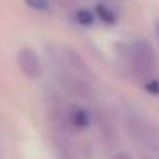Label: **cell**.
<instances>
[{"mask_svg":"<svg viewBox=\"0 0 159 159\" xmlns=\"http://www.w3.org/2000/svg\"><path fill=\"white\" fill-rule=\"evenodd\" d=\"M69 58H70V63H72L74 67H75L77 70H80V72H87V67H86V63L82 62V58H80L79 55H77L75 52H72V50H69Z\"/></svg>","mask_w":159,"mask_h":159,"instance_id":"ba28073f","label":"cell"},{"mask_svg":"<svg viewBox=\"0 0 159 159\" xmlns=\"http://www.w3.org/2000/svg\"><path fill=\"white\" fill-rule=\"evenodd\" d=\"M17 63L28 77H38L41 74V62L34 50L28 48V46L17 52Z\"/></svg>","mask_w":159,"mask_h":159,"instance_id":"3957f363","label":"cell"},{"mask_svg":"<svg viewBox=\"0 0 159 159\" xmlns=\"http://www.w3.org/2000/svg\"><path fill=\"white\" fill-rule=\"evenodd\" d=\"M130 63L134 72L140 77L142 80L156 79L157 72V58H156L154 48L145 39H135L130 45Z\"/></svg>","mask_w":159,"mask_h":159,"instance_id":"6da1fadb","label":"cell"},{"mask_svg":"<svg viewBox=\"0 0 159 159\" xmlns=\"http://www.w3.org/2000/svg\"><path fill=\"white\" fill-rule=\"evenodd\" d=\"M26 5L33 11H39V12H45L50 9V0H24Z\"/></svg>","mask_w":159,"mask_h":159,"instance_id":"52a82bcc","label":"cell"},{"mask_svg":"<svg viewBox=\"0 0 159 159\" xmlns=\"http://www.w3.org/2000/svg\"><path fill=\"white\" fill-rule=\"evenodd\" d=\"M115 159H132V157L127 154V152H120V154L115 156Z\"/></svg>","mask_w":159,"mask_h":159,"instance_id":"9c48e42d","label":"cell"},{"mask_svg":"<svg viewBox=\"0 0 159 159\" xmlns=\"http://www.w3.org/2000/svg\"><path fill=\"white\" fill-rule=\"evenodd\" d=\"M96 12H98V16H99L101 21H104L106 24H115V21H116V17H115L113 11H111L108 5L99 4V5L96 7Z\"/></svg>","mask_w":159,"mask_h":159,"instance_id":"5b68a950","label":"cell"},{"mask_svg":"<svg viewBox=\"0 0 159 159\" xmlns=\"http://www.w3.org/2000/svg\"><path fill=\"white\" fill-rule=\"evenodd\" d=\"M75 19H77V22L82 24V26H91L94 22V14L89 11H86V9H82V11H77Z\"/></svg>","mask_w":159,"mask_h":159,"instance_id":"8992f818","label":"cell"},{"mask_svg":"<svg viewBox=\"0 0 159 159\" xmlns=\"http://www.w3.org/2000/svg\"><path fill=\"white\" fill-rule=\"evenodd\" d=\"M127 130L137 142L149 147L151 151L159 152V128L147 118H142L135 113H128L125 118Z\"/></svg>","mask_w":159,"mask_h":159,"instance_id":"7a4b0ae2","label":"cell"},{"mask_svg":"<svg viewBox=\"0 0 159 159\" xmlns=\"http://www.w3.org/2000/svg\"><path fill=\"white\" fill-rule=\"evenodd\" d=\"M70 120H72V123L75 125V127L84 128V127L89 125V115L84 110H80V108H75V110L72 111V115H70Z\"/></svg>","mask_w":159,"mask_h":159,"instance_id":"277c9868","label":"cell"}]
</instances>
